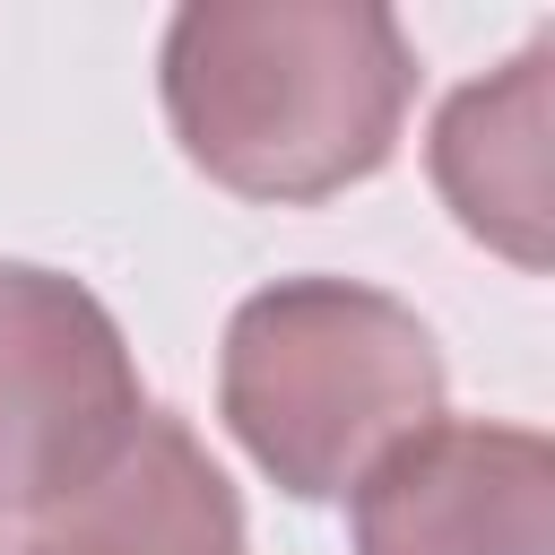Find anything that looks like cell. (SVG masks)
I'll return each mask as SVG.
<instances>
[{
  "label": "cell",
  "mask_w": 555,
  "mask_h": 555,
  "mask_svg": "<svg viewBox=\"0 0 555 555\" xmlns=\"http://www.w3.org/2000/svg\"><path fill=\"white\" fill-rule=\"evenodd\" d=\"M182 156L269 208L373 182L416 104V52L373 0H191L156 43Z\"/></svg>",
  "instance_id": "obj_1"
},
{
  "label": "cell",
  "mask_w": 555,
  "mask_h": 555,
  "mask_svg": "<svg viewBox=\"0 0 555 555\" xmlns=\"http://www.w3.org/2000/svg\"><path fill=\"white\" fill-rule=\"evenodd\" d=\"M217 416L278 494L330 503L390 442L442 416V347L382 286L278 278L225 321Z\"/></svg>",
  "instance_id": "obj_2"
},
{
  "label": "cell",
  "mask_w": 555,
  "mask_h": 555,
  "mask_svg": "<svg viewBox=\"0 0 555 555\" xmlns=\"http://www.w3.org/2000/svg\"><path fill=\"white\" fill-rule=\"evenodd\" d=\"M147 416L121 321L61 269L0 260V512L87 486Z\"/></svg>",
  "instance_id": "obj_3"
},
{
  "label": "cell",
  "mask_w": 555,
  "mask_h": 555,
  "mask_svg": "<svg viewBox=\"0 0 555 555\" xmlns=\"http://www.w3.org/2000/svg\"><path fill=\"white\" fill-rule=\"evenodd\" d=\"M356 555H555V451L529 425L434 416L347 486Z\"/></svg>",
  "instance_id": "obj_4"
},
{
  "label": "cell",
  "mask_w": 555,
  "mask_h": 555,
  "mask_svg": "<svg viewBox=\"0 0 555 555\" xmlns=\"http://www.w3.org/2000/svg\"><path fill=\"white\" fill-rule=\"evenodd\" d=\"M17 555H243V503L199 434L147 408L87 486L26 520Z\"/></svg>",
  "instance_id": "obj_5"
},
{
  "label": "cell",
  "mask_w": 555,
  "mask_h": 555,
  "mask_svg": "<svg viewBox=\"0 0 555 555\" xmlns=\"http://www.w3.org/2000/svg\"><path fill=\"white\" fill-rule=\"evenodd\" d=\"M546 87H555V35L520 43L494 78H468L425 139L434 191L460 217V234H477L486 251H503L512 269H546Z\"/></svg>",
  "instance_id": "obj_6"
},
{
  "label": "cell",
  "mask_w": 555,
  "mask_h": 555,
  "mask_svg": "<svg viewBox=\"0 0 555 555\" xmlns=\"http://www.w3.org/2000/svg\"><path fill=\"white\" fill-rule=\"evenodd\" d=\"M0 555H9V546H0Z\"/></svg>",
  "instance_id": "obj_7"
}]
</instances>
